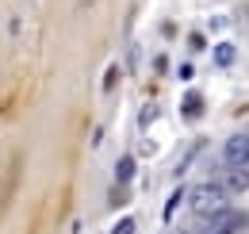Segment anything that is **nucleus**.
<instances>
[{"mask_svg":"<svg viewBox=\"0 0 249 234\" xmlns=\"http://www.w3.org/2000/svg\"><path fill=\"white\" fill-rule=\"evenodd\" d=\"M192 211L199 215V219H211L218 211H226V188L211 180V184H199L196 192H192Z\"/></svg>","mask_w":249,"mask_h":234,"instance_id":"nucleus-1","label":"nucleus"},{"mask_svg":"<svg viewBox=\"0 0 249 234\" xmlns=\"http://www.w3.org/2000/svg\"><path fill=\"white\" fill-rule=\"evenodd\" d=\"M222 161L226 169H249V131H238L222 142Z\"/></svg>","mask_w":249,"mask_h":234,"instance_id":"nucleus-2","label":"nucleus"},{"mask_svg":"<svg viewBox=\"0 0 249 234\" xmlns=\"http://www.w3.org/2000/svg\"><path fill=\"white\" fill-rule=\"evenodd\" d=\"M218 184L226 188V196H230V192H249V169H226Z\"/></svg>","mask_w":249,"mask_h":234,"instance_id":"nucleus-3","label":"nucleus"},{"mask_svg":"<svg viewBox=\"0 0 249 234\" xmlns=\"http://www.w3.org/2000/svg\"><path fill=\"white\" fill-rule=\"evenodd\" d=\"M230 58H234V42H222V46L215 50V61L218 65H230Z\"/></svg>","mask_w":249,"mask_h":234,"instance_id":"nucleus-4","label":"nucleus"},{"mask_svg":"<svg viewBox=\"0 0 249 234\" xmlns=\"http://www.w3.org/2000/svg\"><path fill=\"white\" fill-rule=\"evenodd\" d=\"M115 176H119V180H130V176H134V161L123 157V161H119V169H115Z\"/></svg>","mask_w":249,"mask_h":234,"instance_id":"nucleus-5","label":"nucleus"},{"mask_svg":"<svg viewBox=\"0 0 249 234\" xmlns=\"http://www.w3.org/2000/svg\"><path fill=\"white\" fill-rule=\"evenodd\" d=\"M111 234H134V219H119V223H115V231Z\"/></svg>","mask_w":249,"mask_h":234,"instance_id":"nucleus-6","label":"nucleus"},{"mask_svg":"<svg viewBox=\"0 0 249 234\" xmlns=\"http://www.w3.org/2000/svg\"><path fill=\"white\" fill-rule=\"evenodd\" d=\"M184 112H188V116H196V112H199V96H188V104H184Z\"/></svg>","mask_w":249,"mask_h":234,"instance_id":"nucleus-7","label":"nucleus"}]
</instances>
